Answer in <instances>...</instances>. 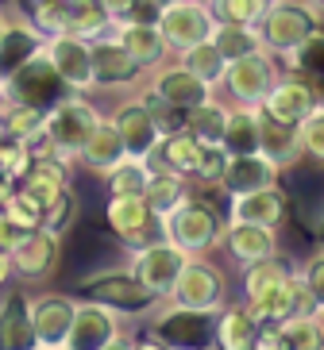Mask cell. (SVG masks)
Here are the masks:
<instances>
[{
    "label": "cell",
    "instance_id": "ba28073f",
    "mask_svg": "<svg viewBox=\"0 0 324 350\" xmlns=\"http://www.w3.org/2000/svg\"><path fill=\"white\" fill-rule=\"evenodd\" d=\"M274 77H278L274 58L266 51H255V54H243V58H232L220 73V85H224V93L232 96L236 108H259V100L266 96Z\"/></svg>",
    "mask_w": 324,
    "mask_h": 350
},
{
    "label": "cell",
    "instance_id": "3957f363",
    "mask_svg": "<svg viewBox=\"0 0 324 350\" xmlns=\"http://www.w3.org/2000/svg\"><path fill=\"white\" fill-rule=\"evenodd\" d=\"M66 93H70V89H66L62 77L54 73L47 51L32 54L20 70H12L8 77H4V85H0V100L27 104V108H39V112H47L51 104H58Z\"/></svg>",
    "mask_w": 324,
    "mask_h": 350
},
{
    "label": "cell",
    "instance_id": "e0dca14e",
    "mask_svg": "<svg viewBox=\"0 0 324 350\" xmlns=\"http://www.w3.org/2000/svg\"><path fill=\"white\" fill-rule=\"evenodd\" d=\"M58 254H62L58 235L35 227V231H27V235L20 239V247L8 250V262H12V273H16V278H23V281H47L54 273V266H58Z\"/></svg>",
    "mask_w": 324,
    "mask_h": 350
},
{
    "label": "cell",
    "instance_id": "c3c4849f",
    "mask_svg": "<svg viewBox=\"0 0 324 350\" xmlns=\"http://www.w3.org/2000/svg\"><path fill=\"white\" fill-rule=\"evenodd\" d=\"M224 170H228V154H224V146H201V158H197L193 177L205 181V185H220Z\"/></svg>",
    "mask_w": 324,
    "mask_h": 350
},
{
    "label": "cell",
    "instance_id": "9a60e30c",
    "mask_svg": "<svg viewBox=\"0 0 324 350\" xmlns=\"http://www.w3.org/2000/svg\"><path fill=\"white\" fill-rule=\"evenodd\" d=\"M73 308H77V300L66 297V293H42V297H32L35 347L62 350L66 335H70V323H73Z\"/></svg>",
    "mask_w": 324,
    "mask_h": 350
},
{
    "label": "cell",
    "instance_id": "8992f818",
    "mask_svg": "<svg viewBox=\"0 0 324 350\" xmlns=\"http://www.w3.org/2000/svg\"><path fill=\"white\" fill-rule=\"evenodd\" d=\"M212 12L205 0H162V12H158V35L166 39L170 54H182L189 46H197L212 35Z\"/></svg>",
    "mask_w": 324,
    "mask_h": 350
},
{
    "label": "cell",
    "instance_id": "ffe728a7",
    "mask_svg": "<svg viewBox=\"0 0 324 350\" xmlns=\"http://www.w3.org/2000/svg\"><path fill=\"white\" fill-rule=\"evenodd\" d=\"M112 39L136 58L139 70H158L170 58V46L155 23H112Z\"/></svg>",
    "mask_w": 324,
    "mask_h": 350
},
{
    "label": "cell",
    "instance_id": "b9f144b4",
    "mask_svg": "<svg viewBox=\"0 0 324 350\" xmlns=\"http://www.w3.org/2000/svg\"><path fill=\"white\" fill-rule=\"evenodd\" d=\"M35 150L27 146V139H0V174L8 177L12 185H20L27 170H32Z\"/></svg>",
    "mask_w": 324,
    "mask_h": 350
},
{
    "label": "cell",
    "instance_id": "836d02e7",
    "mask_svg": "<svg viewBox=\"0 0 324 350\" xmlns=\"http://www.w3.org/2000/svg\"><path fill=\"white\" fill-rule=\"evenodd\" d=\"M290 278H293V262L274 250V254L259 258V262H251V266L243 269V293H247V300H255L262 293H271V288L286 285Z\"/></svg>",
    "mask_w": 324,
    "mask_h": 350
},
{
    "label": "cell",
    "instance_id": "e575fe53",
    "mask_svg": "<svg viewBox=\"0 0 324 350\" xmlns=\"http://www.w3.org/2000/svg\"><path fill=\"white\" fill-rule=\"evenodd\" d=\"M209 42L220 51V58H224V62H232V58H243V54L262 51L259 31H255V27H243V23H212Z\"/></svg>",
    "mask_w": 324,
    "mask_h": 350
},
{
    "label": "cell",
    "instance_id": "60d3db41",
    "mask_svg": "<svg viewBox=\"0 0 324 350\" xmlns=\"http://www.w3.org/2000/svg\"><path fill=\"white\" fill-rule=\"evenodd\" d=\"M216 23H243V27H255L266 8V0H205Z\"/></svg>",
    "mask_w": 324,
    "mask_h": 350
},
{
    "label": "cell",
    "instance_id": "f1b7e54d",
    "mask_svg": "<svg viewBox=\"0 0 324 350\" xmlns=\"http://www.w3.org/2000/svg\"><path fill=\"white\" fill-rule=\"evenodd\" d=\"M259 154L271 158L278 170L293 165L301 158V146H297V127L282 124V120H271L266 112H259Z\"/></svg>",
    "mask_w": 324,
    "mask_h": 350
},
{
    "label": "cell",
    "instance_id": "83f0119b",
    "mask_svg": "<svg viewBox=\"0 0 324 350\" xmlns=\"http://www.w3.org/2000/svg\"><path fill=\"white\" fill-rule=\"evenodd\" d=\"M189 200V189H186V177L182 174H170V170H155L151 165V177H147V189H143V204L155 219H166L174 208H182Z\"/></svg>",
    "mask_w": 324,
    "mask_h": 350
},
{
    "label": "cell",
    "instance_id": "2e32d148",
    "mask_svg": "<svg viewBox=\"0 0 324 350\" xmlns=\"http://www.w3.org/2000/svg\"><path fill=\"white\" fill-rule=\"evenodd\" d=\"M243 308L251 312L255 323H282V319H290V316H309V312H316V300L309 297L305 281L293 273L286 285H278V288H271V293H262V297L247 300Z\"/></svg>",
    "mask_w": 324,
    "mask_h": 350
},
{
    "label": "cell",
    "instance_id": "d6a6232c",
    "mask_svg": "<svg viewBox=\"0 0 324 350\" xmlns=\"http://www.w3.org/2000/svg\"><path fill=\"white\" fill-rule=\"evenodd\" d=\"M228 104H220L216 93L209 96V100H201L197 108H189L186 112V131L197 139L201 146H220V139H224V124H228Z\"/></svg>",
    "mask_w": 324,
    "mask_h": 350
},
{
    "label": "cell",
    "instance_id": "44dd1931",
    "mask_svg": "<svg viewBox=\"0 0 324 350\" xmlns=\"http://www.w3.org/2000/svg\"><path fill=\"white\" fill-rule=\"evenodd\" d=\"M220 243L228 247V254L243 266H251L259 258L274 254L278 250V235H274V227H262V224H243V219H232L224 224V235Z\"/></svg>",
    "mask_w": 324,
    "mask_h": 350
},
{
    "label": "cell",
    "instance_id": "7c38bea8",
    "mask_svg": "<svg viewBox=\"0 0 324 350\" xmlns=\"http://www.w3.org/2000/svg\"><path fill=\"white\" fill-rule=\"evenodd\" d=\"M120 335H124V327H120V316L112 308L97 304V300H77L62 350H105Z\"/></svg>",
    "mask_w": 324,
    "mask_h": 350
},
{
    "label": "cell",
    "instance_id": "ee69618b",
    "mask_svg": "<svg viewBox=\"0 0 324 350\" xmlns=\"http://www.w3.org/2000/svg\"><path fill=\"white\" fill-rule=\"evenodd\" d=\"M0 212H4L8 219H16L23 231H35V227H42V204L35 200L32 193H27V189H20V185L12 189V196L0 204Z\"/></svg>",
    "mask_w": 324,
    "mask_h": 350
},
{
    "label": "cell",
    "instance_id": "f5cc1de1",
    "mask_svg": "<svg viewBox=\"0 0 324 350\" xmlns=\"http://www.w3.org/2000/svg\"><path fill=\"white\" fill-rule=\"evenodd\" d=\"M101 4H105L108 20H112V23H120V20L127 16V12H132V4H136V0H101Z\"/></svg>",
    "mask_w": 324,
    "mask_h": 350
},
{
    "label": "cell",
    "instance_id": "d590c367",
    "mask_svg": "<svg viewBox=\"0 0 324 350\" xmlns=\"http://www.w3.org/2000/svg\"><path fill=\"white\" fill-rule=\"evenodd\" d=\"M66 12H70V35L97 39V35L112 31V20L101 0H66Z\"/></svg>",
    "mask_w": 324,
    "mask_h": 350
},
{
    "label": "cell",
    "instance_id": "f907efd6",
    "mask_svg": "<svg viewBox=\"0 0 324 350\" xmlns=\"http://www.w3.org/2000/svg\"><path fill=\"white\" fill-rule=\"evenodd\" d=\"M158 12H162V0H136L120 23H158Z\"/></svg>",
    "mask_w": 324,
    "mask_h": 350
},
{
    "label": "cell",
    "instance_id": "7402d4cb",
    "mask_svg": "<svg viewBox=\"0 0 324 350\" xmlns=\"http://www.w3.org/2000/svg\"><path fill=\"white\" fill-rule=\"evenodd\" d=\"M0 350H35L32 297L27 293H8L0 300Z\"/></svg>",
    "mask_w": 324,
    "mask_h": 350
},
{
    "label": "cell",
    "instance_id": "9f6ffc18",
    "mask_svg": "<svg viewBox=\"0 0 324 350\" xmlns=\"http://www.w3.org/2000/svg\"><path fill=\"white\" fill-rule=\"evenodd\" d=\"M12 189H16V185H12V181H8L4 174H0V204H4V200L12 196Z\"/></svg>",
    "mask_w": 324,
    "mask_h": 350
},
{
    "label": "cell",
    "instance_id": "680465c9",
    "mask_svg": "<svg viewBox=\"0 0 324 350\" xmlns=\"http://www.w3.org/2000/svg\"><path fill=\"white\" fill-rule=\"evenodd\" d=\"M4 27H8V16H4V8H0V35H4Z\"/></svg>",
    "mask_w": 324,
    "mask_h": 350
},
{
    "label": "cell",
    "instance_id": "f35d334b",
    "mask_svg": "<svg viewBox=\"0 0 324 350\" xmlns=\"http://www.w3.org/2000/svg\"><path fill=\"white\" fill-rule=\"evenodd\" d=\"M42 116L39 108H27V104H8L0 100V120H4V135L8 139H39L42 135Z\"/></svg>",
    "mask_w": 324,
    "mask_h": 350
},
{
    "label": "cell",
    "instance_id": "6da1fadb",
    "mask_svg": "<svg viewBox=\"0 0 324 350\" xmlns=\"http://www.w3.org/2000/svg\"><path fill=\"white\" fill-rule=\"evenodd\" d=\"M324 27V12L309 0H266L255 31L262 39V51L271 58H293L309 35Z\"/></svg>",
    "mask_w": 324,
    "mask_h": 350
},
{
    "label": "cell",
    "instance_id": "f546056e",
    "mask_svg": "<svg viewBox=\"0 0 324 350\" xmlns=\"http://www.w3.org/2000/svg\"><path fill=\"white\" fill-rule=\"evenodd\" d=\"M151 158H158V170L193 177L197 158H201V143L186 131V127H174V131H166L162 139H158V146H155V154H151Z\"/></svg>",
    "mask_w": 324,
    "mask_h": 350
},
{
    "label": "cell",
    "instance_id": "603a6c76",
    "mask_svg": "<svg viewBox=\"0 0 324 350\" xmlns=\"http://www.w3.org/2000/svg\"><path fill=\"white\" fill-rule=\"evenodd\" d=\"M278 165L262 154H240V158H228V170L220 177V185L228 189V196H243V193H255V189H266V185H278Z\"/></svg>",
    "mask_w": 324,
    "mask_h": 350
},
{
    "label": "cell",
    "instance_id": "8d00e7d4",
    "mask_svg": "<svg viewBox=\"0 0 324 350\" xmlns=\"http://www.w3.org/2000/svg\"><path fill=\"white\" fill-rule=\"evenodd\" d=\"M274 327H278V339H282L286 350H321L324 347V327H321V319H316V312L290 316L282 323H274Z\"/></svg>",
    "mask_w": 324,
    "mask_h": 350
},
{
    "label": "cell",
    "instance_id": "94428289",
    "mask_svg": "<svg viewBox=\"0 0 324 350\" xmlns=\"http://www.w3.org/2000/svg\"><path fill=\"white\" fill-rule=\"evenodd\" d=\"M309 4H313V8H321V12H324V0H309Z\"/></svg>",
    "mask_w": 324,
    "mask_h": 350
},
{
    "label": "cell",
    "instance_id": "bcb514c9",
    "mask_svg": "<svg viewBox=\"0 0 324 350\" xmlns=\"http://www.w3.org/2000/svg\"><path fill=\"white\" fill-rule=\"evenodd\" d=\"M297 146L313 162H324V104H316L313 112L297 124Z\"/></svg>",
    "mask_w": 324,
    "mask_h": 350
},
{
    "label": "cell",
    "instance_id": "4dcf8cb0",
    "mask_svg": "<svg viewBox=\"0 0 324 350\" xmlns=\"http://www.w3.org/2000/svg\"><path fill=\"white\" fill-rule=\"evenodd\" d=\"M42 35L35 31L27 20H8V27H4V35H0V77H8L12 70H20L32 54L42 51Z\"/></svg>",
    "mask_w": 324,
    "mask_h": 350
},
{
    "label": "cell",
    "instance_id": "91938a15",
    "mask_svg": "<svg viewBox=\"0 0 324 350\" xmlns=\"http://www.w3.org/2000/svg\"><path fill=\"white\" fill-rule=\"evenodd\" d=\"M316 319H321V327H324V300L316 304Z\"/></svg>",
    "mask_w": 324,
    "mask_h": 350
},
{
    "label": "cell",
    "instance_id": "4fadbf2b",
    "mask_svg": "<svg viewBox=\"0 0 324 350\" xmlns=\"http://www.w3.org/2000/svg\"><path fill=\"white\" fill-rule=\"evenodd\" d=\"M212 319L216 312H193L170 304V312L155 319V335L170 350H212Z\"/></svg>",
    "mask_w": 324,
    "mask_h": 350
},
{
    "label": "cell",
    "instance_id": "7a4b0ae2",
    "mask_svg": "<svg viewBox=\"0 0 324 350\" xmlns=\"http://www.w3.org/2000/svg\"><path fill=\"white\" fill-rule=\"evenodd\" d=\"M101 112L85 100L82 93H66L58 104L47 108L42 116V139H47V150L58 158H77L82 143L89 139V131L97 127Z\"/></svg>",
    "mask_w": 324,
    "mask_h": 350
},
{
    "label": "cell",
    "instance_id": "6f0895ef",
    "mask_svg": "<svg viewBox=\"0 0 324 350\" xmlns=\"http://www.w3.org/2000/svg\"><path fill=\"white\" fill-rule=\"evenodd\" d=\"M39 4H47V0H20V8H23V16H27V12H35V8H39Z\"/></svg>",
    "mask_w": 324,
    "mask_h": 350
},
{
    "label": "cell",
    "instance_id": "681fc988",
    "mask_svg": "<svg viewBox=\"0 0 324 350\" xmlns=\"http://www.w3.org/2000/svg\"><path fill=\"white\" fill-rule=\"evenodd\" d=\"M301 281H305V288H309V297H313L316 304H321V300H324V247H316V250H313V258L305 262Z\"/></svg>",
    "mask_w": 324,
    "mask_h": 350
},
{
    "label": "cell",
    "instance_id": "ab89813d",
    "mask_svg": "<svg viewBox=\"0 0 324 350\" xmlns=\"http://www.w3.org/2000/svg\"><path fill=\"white\" fill-rule=\"evenodd\" d=\"M178 62L186 66L189 73H197L201 81H209L212 89L220 85V73H224V66H228L224 58H220V51L212 46L209 39L197 42V46H189V51H182V54H178Z\"/></svg>",
    "mask_w": 324,
    "mask_h": 350
},
{
    "label": "cell",
    "instance_id": "be15d7a7",
    "mask_svg": "<svg viewBox=\"0 0 324 350\" xmlns=\"http://www.w3.org/2000/svg\"><path fill=\"white\" fill-rule=\"evenodd\" d=\"M0 85H4V77H0Z\"/></svg>",
    "mask_w": 324,
    "mask_h": 350
},
{
    "label": "cell",
    "instance_id": "9c48e42d",
    "mask_svg": "<svg viewBox=\"0 0 324 350\" xmlns=\"http://www.w3.org/2000/svg\"><path fill=\"white\" fill-rule=\"evenodd\" d=\"M108 120H112V127H116V135H120V143H124L127 158H143V162H151L158 139L166 135L162 124L151 116V108H147L143 96H132V100L116 104Z\"/></svg>",
    "mask_w": 324,
    "mask_h": 350
},
{
    "label": "cell",
    "instance_id": "ac0fdd59",
    "mask_svg": "<svg viewBox=\"0 0 324 350\" xmlns=\"http://www.w3.org/2000/svg\"><path fill=\"white\" fill-rule=\"evenodd\" d=\"M89 62H93V89L97 85L101 89H124V85H132L143 73L136 66V58L112 39V31L89 39Z\"/></svg>",
    "mask_w": 324,
    "mask_h": 350
},
{
    "label": "cell",
    "instance_id": "7bdbcfd3",
    "mask_svg": "<svg viewBox=\"0 0 324 350\" xmlns=\"http://www.w3.org/2000/svg\"><path fill=\"white\" fill-rule=\"evenodd\" d=\"M73 216H77V200H73L70 185L58 189V193L42 204V231H51V235L62 239V231L73 224Z\"/></svg>",
    "mask_w": 324,
    "mask_h": 350
},
{
    "label": "cell",
    "instance_id": "4316f807",
    "mask_svg": "<svg viewBox=\"0 0 324 350\" xmlns=\"http://www.w3.org/2000/svg\"><path fill=\"white\" fill-rule=\"evenodd\" d=\"M255 331H259V323L243 304H232V308L224 304L212 319V350H251Z\"/></svg>",
    "mask_w": 324,
    "mask_h": 350
},
{
    "label": "cell",
    "instance_id": "5b68a950",
    "mask_svg": "<svg viewBox=\"0 0 324 350\" xmlns=\"http://www.w3.org/2000/svg\"><path fill=\"white\" fill-rule=\"evenodd\" d=\"M224 297H228L224 273L212 262H205L201 254H193L182 266V273H178V281H174L166 300L178 304V308H193V312H220L224 308Z\"/></svg>",
    "mask_w": 324,
    "mask_h": 350
},
{
    "label": "cell",
    "instance_id": "52a82bcc",
    "mask_svg": "<svg viewBox=\"0 0 324 350\" xmlns=\"http://www.w3.org/2000/svg\"><path fill=\"white\" fill-rule=\"evenodd\" d=\"M82 293L85 300H97V304H105L112 308L116 316H147V312L158 308V300L143 281H136L132 273H101V278H89L82 281Z\"/></svg>",
    "mask_w": 324,
    "mask_h": 350
},
{
    "label": "cell",
    "instance_id": "30bf717a",
    "mask_svg": "<svg viewBox=\"0 0 324 350\" xmlns=\"http://www.w3.org/2000/svg\"><path fill=\"white\" fill-rule=\"evenodd\" d=\"M186 262H189V254H182L178 247H170L166 239L162 243H143V247H136V258H132V278L143 281L155 297L166 300Z\"/></svg>",
    "mask_w": 324,
    "mask_h": 350
},
{
    "label": "cell",
    "instance_id": "d4e9b609",
    "mask_svg": "<svg viewBox=\"0 0 324 350\" xmlns=\"http://www.w3.org/2000/svg\"><path fill=\"white\" fill-rule=\"evenodd\" d=\"M105 219L108 227H112L116 235L124 239V243H132V247H143V243H151V212H147L143 196H108V208H105Z\"/></svg>",
    "mask_w": 324,
    "mask_h": 350
},
{
    "label": "cell",
    "instance_id": "5bb4252c",
    "mask_svg": "<svg viewBox=\"0 0 324 350\" xmlns=\"http://www.w3.org/2000/svg\"><path fill=\"white\" fill-rule=\"evenodd\" d=\"M54 73L62 77L70 93H89L93 89V62H89V39L82 35H54L42 42Z\"/></svg>",
    "mask_w": 324,
    "mask_h": 350
},
{
    "label": "cell",
    "instance_id": "484cf974",
    "mask_svg": "<svg viewBox=\"0 0 324 350\" xmlns=\"http://www.w3.org/2000/svg\"><path fill=\"white\" fill-rule=\"evenodd\" d=\"M124 158H127V150H124V143H120V135H116L112 120L101 116L97 127L89 131V139L82 143V150H77V162L89 165L93 174H108V170H112L116 162H124Z\"/></svg>",
    "mask_w": 324,
    "mask_h": 350
},
{
    "label": "cell",
    "instance_id": "277c9868",
    "mask_svg": "<svg viewBox=\"0 0 324 350\" xmlns=\"http://www.w3.org/2000/svg\"><path fill=\"white\" fill-rule=\"evenodd\" d=\"M220 235H224V219L209 204H197V200H186L182 208H174L162 219V239L189 258L212 250L220 243Z\"/></svg>",
    "mask_w": 324,
    "mask_h": 350
},
{
    "label": "cell",
    "instance_id": "db71d44e",
    "mask_svg": "<svg viewBox=\"0 0 324 350\" xmlns=\"http://www.w3.org/2000/svg\"><path fill=\"white\" fill-rule=\"evenodd\" d=\"M127 350H170V347H166L162 339H158V335H143V339L127 342Z\"/></svg>",
    "mask_w": 324,
    "mask_h": 350
},
{
    "label": "cell",
    "instance_id": "11a10c76",
    "mask_svg": "<svg viewBox=\"0 0 324 350\" xmlns=\"http://www.w3.org/2000/svg\"><path fill=\"white\" fill-rule=\"evenodd\" d=\"M8 278H12V262H8V254L0 250V285H4Z\"/></svg>",
    "mask_w": 324,
    "mask_h": 350
},
{
    "label": "cell",
    "instance_id": "7dc6e473",
    "mask_svg": "<svg viewBox=\"0 0 324 350\" xmlns=\"http://www.w3.org/2000/svg\"><path fill=\"white\" fill-rule=\"evenodd\" d=\"M293 66L301 73H309V77H316V81H324V27L316 35H309V39L297 46V54L290 58Z\"/></svg>",
    "mask_w": 324,
    "mask_h": 350
},
{
    "label": "cell",
    "instance_id": "8fae6325",
    "mask_svg": "<svg viewBox=\"0 0 324 350\" xmlns=\"http://www.w3.org/2000/svg\"><path fill=\"white\" fill-rule=\"evenodd\" d=\"M316 104H321V96H316L313 81H309L305 73H290V77H274V85L259 100V112H266L271 120H282V124L297 127Z\"/></svg>",
    "mask_w": 324,
    "mask_h": 350
},
{
    "label": "cell",
    "instance_id": "cb8c5ba5",
    "mask_svg": "<svg viewBox=\"0 0 324 350\" xmlns=\"http://www.w3.org/2000/svg\"><path fill=\"white\" fill-rule=\"evenodd\" d=\"M290 212V200L278 185L255 189V193L232 196V219H243V224H262V227H278Z\"/></svg>",
    "mask_w": 324,
    "mask_h": 350
},
{
    "label": "cell",
    "instance_id": "e7e4bbea",
    "mask_svg": "<svg viewBox=\"0 0 324 350\" xmlns=\"http://www.w3.org/2000/svg\"><path fill=\"white\" fill-rule=\"evenodd\" d=\"M321 350H324V347H321Z\"/></svg>",
    "mask_w": 324,
    "mask_h": 350
},
{
    "label": "cell",
    "instance_id": "816d5d0a",
    "mask_svg": "<svg viewBox=\"0 0 324 350\" xmlns=\"http://www.w3.org/2000/svg\"><path fill=\"white\" fill-rule=\"evenodd\" d=\"M23 235H27V231H23V227L16 224V219H8L4 212H0V250L8 254L12 247H20V239H23Z\"/></svg>",
    "mask_w": 324,
    "mask_h": 350
},
{
    "label": "cell",
    "instance_id": "d6986e66",
    "mask_svg": "<svg viewBox=\"0 0 324 350\" xmlns=\"http://www.w3.org/2000/svg\"><path fill=\"white\" fill-rule=\"evenodd\" d=\"M151 96H158L162 104H170L174 112H189V108H197L201 100H209L212 85L201 81L197 73H189L182 62H174V66H158L155 70Z\"/></svg>",
    "mask_w": 324,
    "mask_h": 350
},
{
    "label": "cell",
    "instance_id": "74e56055",
    "mask_svg": "<svg viewBox=\"0 0 324 350\" xmlns=\"http://www.w3.org/2000/svg\"><path fill=\"white\" fill-rule=\"evenodd\" d=\"M147 177H151V162H143V158H124V162H116L105 174L108 196H143Z\"/></svg>",
    "mask_w": 324,
    "mask_h": 350
},
{
    "label": "cell",
    "instance_id": "1f68e13d",
    "mask_svg": "<svg viewBox=\"0 0 324 350\" xmlns=\"http://www.w3.org/2000/svg\"><path fill=\"white\" fill-rule=\"evenodd\" d=\"M220 146H224L228 158L259 154V108H232Z\"/></svg>",
    "mask_w": 324,
    "mask_h": 350
},
{
    "label": "cell",
    "instance_id": "6125c7cd",
    "mask_svg": "<svg viewBox=\"0 0 324 350\" xmlns=\"http://www.w3.org/2000/svg\"><path fill=\"white\" fill-rule=\"evenodd\" d=\"M0 139H8V135H4V120H0Z\"/></svg>",
    "mask_w": 324,
    "mask_h": 350
},
{
    "label": "cell",
    "instance_id": "f6af8a7d",
    "mask_svg": "<svg viewBox=\"0 0 324 350\" xmlns=\"http://www.w3.org/2000/svg\"><path fill=\"white\" fill-rule=\"evenodd\" d=\"M32 27L42 39H54V35H70V12H66V0H47L35 12H27Z\"/></svg>",
    "mask_w": 324,
    "mask_h": 350
}]
</instances>
